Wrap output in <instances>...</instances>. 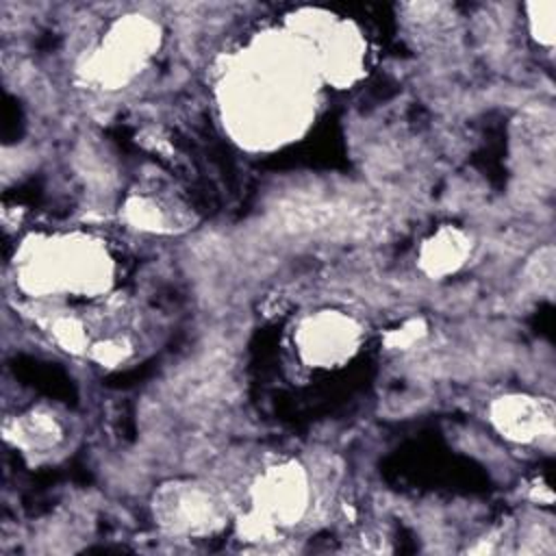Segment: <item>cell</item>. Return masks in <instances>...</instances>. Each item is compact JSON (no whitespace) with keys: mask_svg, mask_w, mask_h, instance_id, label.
<instances>
[{"mask_svg":"<svg viewBox=\"0 0 556 556\" xmlns=\"http://www.w3.org/2000/svg\"><path fill=\"white\" fill-rule=\"evenodd\" d=\"M317 74L311 43L295 33L258 39L224 80L232 132L261 148L295 137L311 117Z\"/></svg>","mask_w":556,"mask_h":556,"instance_id":"6da1fadb","label":"cell"},{"mask_svg":"<svg viewBox=\"0 0 556 556\" xmlns=\"http://www.w3.org/2000/svg\"><path fill=\"white\" fill-rule=\"evenodd\" d=\"M106 250L87 237L41 239L24 248L20 282L30 293L93 295L111 282Z\"/></svg>","mask_w":556,"mask_h":556,"instance_id":"7a4b0ae2","label":"cell"},{"mask_svg":"<svg viewBox=\"0 0 556 556\" xmlns=\"http://www.w3.org/2000/svg\"><path fill=\"white\" fill-rule=\"evenodd\" d=\"M311 484L306 469L287 460L265 469L252 486V510L241 519L248 541H267L280 528L295 526L308 510Z\"/></svg>","mask_w":556,"mask_h":556,"instance_id":"3957f363","label":"cell"},{"mask_svg":"<svg viewBox=\"0 0 556 556\" xmlns=\"http://www.w3.org/2000/svg\"><path fill=\"white\" fill-rule=\"evenodd\" d=\"M161 41L159 26L146 15H126L111 24L100 46L83 63L87 83L100 89H119L130 83Z\"/></svg>","mask_w":556,"mask_h":556,"instance_id":"277c9868","label":"cell"},{"mask_svg":"<svg viewBox=\"0 0 556 556\" xmlns=\"http://www.w3.org/2000/svg\"><path fill=\"white\" fill-rule=\"evenodd\" d=\"M156 523L176 536H204L222 530L228 519L224 497L198 480H172L152 497Z\"/></svg>","mask_w":556,"mask_h":556,"instance_id":"5b68a950","label":"cell"},{"mask_svg":"<svg viewBox=\"0 0 556 556\" xmlns=\"http://www.w3.org/2000/svg\"><path fill=\"white\" fill-rule=\"evenodd\" d=\"M363 341L361 324L348 313L324 308L306 315L293 334V345L302 363L317 369L341 367Z\"/></svg>","mask_w":556,"mask_h":556,"instance_id":"8992f818","label":"cell"},{"mask_svg":"<svg viewBox=\"0 0 556 556\" xmlns=\"http://www.w3.org/2000/svg\"><path fill=\"white\" fill-rule=\"evenodd\" d=\"M489 421L513 443H547L554 439V406L545 397L508 393L491 402Z\"/></svg>","mask_w":556,"mask_h":556,"instance_id":"52a82bcc","label":"cell"},{"mask_svg":"<svg viewBox=\"0 0 556 556\" xmlns=\"http://www.w3.org/2000/svg\"><path fill=\"white\" fill-rule=\"evenodd\" d=\"M471 252V239L456 226L434 230L417 252L419 269L430 278H445L458 271Z\"/></svg>","mask_w":556,"mask_h":556,"instance_id":"ba28073f","label":"cell"},{"mask_svg":"<svg viewBox=\"0 0 556 556\" xmlns=\"http://www.w3.org/2000/svg\"><path fill=\"white\" fill-rule=\"evenodd\" d=\"M4 437L24 452H50L63 439L59 419L48 410H28L4 426Z\"/></svg>","mask_w":556,"mask_h":556,"instance_id":"9c48e42d","label":"cell"},{"mask_svg":"<svg viewBox=\"0 0 556 556\" xmlns=\"http://www.w3.org/2000/svg\"><path fill=\"white\" fill-rule=\"evenodd\" d=\"M124 217L128 224L150 232L169 230V215L167 211L148 195H132L124 204Z\"/></svg>","mask_w":556,"mask_h":556,"instance_id":"30bf717a","label":"cell"},{"mask_svg":"<svg viewBox=\"0 0 556 556\" xmlns=\"http://www.w3.org/2000/svg\"><path fill=\"white\" fill-rule=\"evenodd\" d=\"M54 341L72 352V354H80V352H87L89 350V337H87V330L83 326L80 319L76 317H56L52 321V328H50Z\"/></svg>","mask_w":556,"mask_h":556,"instance_id":"8fae6325","label":"cell"},{"mask_svg":"<svg viewBox=\"0 0 556 556\" xmlns=\"http://www.w3.org/2000/svg\"><path fill=\"white\" fill-rule=\"evenodd\" d=\"M526 278L534 285L541 293H552L554 289V250L545 245L534 254V258L526 267Z\"/></svg>","mask_w":556,"mask_h":556,"instance_id":"7c38bea8","label":"cell"},{"mask_svg":"<svg viewBox=\"0 0 556 556\" xmlns=\"http://www.w3.org/2000/svg\"><path fill=\"white\" fill-rule=\"evenodd\" d=\"M528 24L532 37L543 43H554V2H532L528 4Z\"/></svg>","mask_w":556,"mask_h":556,"instance_id":"4fadbf2b","label":"cell"},{"mask_svg":"<svg viewBox=\"0 0 556 556\" xmlns=\"http://www.w3.org/2000/svg\"><path fill=\"white\" fill-rule=\"evenodd\" d=\"M130 343L122 337H111V339H102L89 345V354L91 358L102 365V367H115L119 363H124L130 356Z\"/></svg>","mask_w":556,"mask_h":556,"instance_id":"5bb4252c","label":"cell"},{"mask_svg":"<svg viewBox=\"0 0 556 556\" xmlns=\"http://www.w3.org/2000/svg\"><path fill=\"white\" fill-rule=\"evenodd\" d=\"M426 332H428L426 321L421 317H415V319H408L402 326L389 330L384 337V343L389 350H408L410 345L421 341L426 337Z\"/></svg>","mask_w":556,"mask_h":556,"instance_id":"9a60e30c","label":"cell"}]
</instances>
